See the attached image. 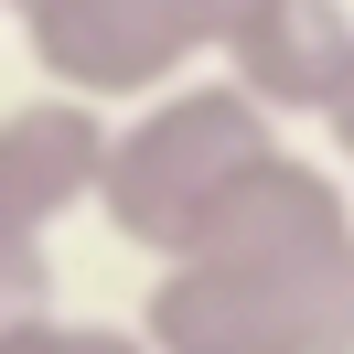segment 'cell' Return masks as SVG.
<instances>
[{
	"label": "cell",
	"instance_id": "6",
	"mask_svg": "<svg viewBox=\"0 0 354 354\" xmlns=\"http://www.w3.org/2000/svg\"><path fill=\"white\" fill-rule=\"evenodd\" d=\"M140 344H151V354H311L247 279H225V268H204V258H172L151 279Z\"/></svg>",
	"mask_w": 354,
	"mask_h": 354
},
{
	"label": "cell",
	"instance_id": "3",
	"mask_svg": "<svg viewBox=\"0 0 354 354\" xmlns=\"http://www.w3.org/2000/svg\"><path fill=\"white\" fill-rule=\"evenodd\" d=\"M247 11L258 0H22L11 22H22V44H32L54 97L140 108V97L204 75Z\"/></svg>",
	"mask_w": 354,
	"mask_h": 354
},
{
	"label": "cell",
	"instance_id": "4",
	"mask_svg": "<svg viewBox=\"0 0 354 354\" xmlns=\"http://www.w3.org/2000/svg\"><path fill=\"white\" fill-rule=\"evenodd\" d=\"M97 183H108V108L54 86L0 108V236L54 247L65 215H97Z\"/></svg>",
	"mask_w": 354,
	"mask_h": 354
},
{
	"label": "cell",
	"instance_id": "5",
	"mask_svg": "<svg viewBox=\"0 0 354 354\" xmlns=\"http://www.w3.org/2000/svg\"><path fill=\"white\" fill-rule=\"evenodd\" d=\"M344 65H354V11L344 0H258L247 22L225 32V54H215V75H236L279 129L322 108Z\"/></svg>",
	"mask_w": 354,
	"mask_h": 354
},
{
	"label": "cell",
	"instance_id": "9",
	"mask_svg": "<svg viewBox=\"0 0 354 354\" xmlns=\"http://www.w3.org/2000/svg\"><path fill=\"white\" fill-rule=\"evenodd\" d=\"M311 129H322V161H333V172L354 183V65L333 75V97H322V108H311Z\"/></svg>",
	"mask_w": 354,
	"mask_h": 354
},
{
	"label": "cell",
	"instance_id": "8",
	"mask_svg": "<svg viewBox=\"0 0 354 354\" xmlns=\"http://www.w3.org/2000/svg\"><path fill=\"white\" fill-rule=\"evenodd\" d=\"M0 354H151V344H140V322H75V311H54V322L11 333Z\"/></svg>",
	"mask_w": 354,
	"mask_h": 354
},
{
	"label": "cell",
	"instance_id": "10",
	"mask_svg": "<svg viewBox=\"0 0 354 354\" xmlns=\"http://www.w3.org/2000/svg\"><path fill=\"white\" fill-rule=\"evenodd\" d=\"M0 11H22V0H0Z\"/></svg>",
	"mask_w": 354,
	"mask_h": 354
},
{
	"label": "cell",
	"instance_id": "2",
	"mask_svg": "<svg viewBox=\"0 0 354 354\" xmlns=\"http://www.w3.org/2000/svg\"><path fill=\"white\" fill-rule=\"evenodd\" d=\"M204 268L247 279L311 354H354V194L333 161L268 151L236 194L215 204V225L194 236Z\"/></svg>",
	"mask_w": 354,
	"mask_h": 354
},
{
	"label": "cell",
	"instance_id": "7",
	"mask_svg": "<svg viewBox=\"0 0 354 354\" xmlns=\"http://www.w3.org/2000/svg\"><path fill=\"white\" fill-rule=\"evenodd\" d=\"M54 247L44 236H0V344L11 333H32V322H54Z\"/></svg>",
	"mask_w": 354,
	"mask_h": 354
},
{
	"label": "cell",
	"instance_id": "1",
	"mask_svg": "<svg viewBox=\"0 0 354 354\" xmlns=\"http://www.w3.org/2000/svg\"><path fill=\"white\" fill-rule=\"evenodd\" d=\"M268 151H290V129L236 86V75H183V86L140 97L129 118H108V183H97V215L118 247H140L151 268L194 258V236L215 225V204L258 172Z\"/></svg>",
	"mask_w": 354,
	"mask_h": 354
}]
</instances>
